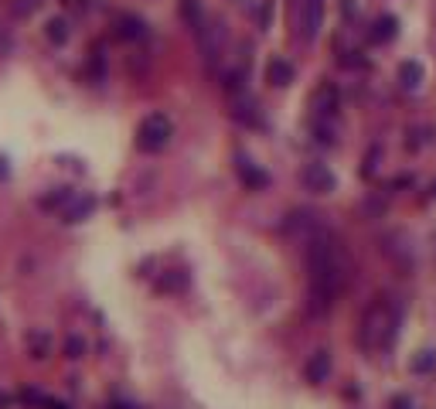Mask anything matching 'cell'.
Here are the masks:
<instances>
[{"label":"cell","instance_id":"cell-1","mask_svg":"<svg viewBox=\"0 0 436 409\" xmlns=\"http://www.w3.org/2000/svg\"><path fill=\"white\" fill-rule=\"evenodd\" d=\"M307 273H311V314L320 317L334 307L351 273L345 245L324 229L307 239Z\"/></svg>","mask_w":436,"mask_h":409},{"label":"cell","instance_id":"cell-2","mask_svg":"<svg viewBox=\"0 0 436 409\" xmlns=\"http://www.w3.org/2000/svg\"><path fill=\"white\" fill-rule=\"evenodd\" d=\"M396 327H399V307L389 304V300H375L365 317H361V331H358V341L361 348H382L396 338Z\"/></svg>","mask_w":436,"mask_h":409},{"label":"cell","instance_id":"cell-3","mask_svg":"<svg viewBox=\"0 0 436 409\" xmlns=\"http://www.w3.org/2000/svg\"><path fill=\"white\" fill-rule=\"evenodd\" d=\"M171 137H174V126H171V120L164 113H150L137 126V147L143 154H160L171 143Z\"/></svg>","mask_w":436,"mask_h":409},{"label":"cell","instance_id":"cell-4","mask_svg":"<svg viewBox=\"0 0 436 409\" xmlns=\"http://www.w3.org/2000/svg\"><path fill=\"white\" fill-rule=\"evenodd\" d=\"M320 24H324V0H300V14H297L300 38L314 41L320 35Z\"/></svg>","mask_w":436,"mask_h":409},{"label":"cell","instance_id":"cell-5","mask_svg":"<svg viewBox=\"0 0 436 409\" xmlns=\"http://www.w3.org/2000/svg\"><path fill=\"white\" fill-rule=\"evenodd\" d=\"M300 181H304V188L307 191H314V195H331L334 191V174L327 171V164H307L304 171H300Z\"/></svg>","mask_w":436,"mask_h":409},{"label":"cell","instance_id":"cell-6","mask_svg":"<svg viewBox=\"0 0 436 409\" xmlns=\"http://www.w3.org/2000/svg\"><path fill=\"white\" fill-rule=\"evenodd\" d=\"M286 232L307 243V239H311L314 232H320L317 215H314V211H293V215H290V222H286Z\"/></svg>","mask_w":436,"mask_h":409},{"label":"cell","instance_id":"cell-7","mask_svg":"<svg viewBox=\"0 0 436 409\" xmlns=\"http://www.w3.org/2000/svg\"><path fill=\"white\" fill-rule=\"evenodd\" d=\"M327 375H331V355L327 351H314L311 362L304 365V378L311 385H320V382H327Z\"/></svg>","mask_w":436,"mask_h":409},{"label":"cell","instance_id":"cell-8","mask_svg":"<svg viewBox=\"0 0 436 409\" xmlns=\"http://www.w3.org/2000/svg\"><path fill=\"white\" fill-rule=\"evenodd\" d=\"M238 177H242V184L252 188V191H263V188L270 184V174H266L263 167L249 164V161H238Z\"/></svg>","mask_w":436,"mask_h":409},{"label":"cell","instance_id":"cell-9","mask_svg":"<svg viewBox=\"0 0 436 409\" xmlns=\"http://www.w3.org/2000/svg\"><path fill=\"white\" fill-rule=\"evenodd\" d=\"M399 35V21L392 14H382L375 24H372V31H368V41H375V44H385V41H392Z\"/></svg>","mask_w":436,"mask_h":409},{"label":"cell","instance_id":"cell-10","mask_svg":"<svg viewBox=\"0 0 436 409\" xmlns=\"http://www.w3.org/2000/svg\"><path fill=\"white\" fill-rule=\"evenodd\" d=\"M266 82L277 85V89L290 85V82H293V65H290L286 58H273V62L266 65Z\"/></svg>","mask_w":436,"mask_h":409},{"label":"cell","instance_id":"cell-11","mask_svg":"<svg viewBox=\"0 0 436 409\" xmlns=\"http://www.w3.org/2000/svg\"><path fill=\"white\" fill-rule=\"evenodd\" d=\"M92 208H96V198H89V195H82V198H72V202L65 204V222H85L89 215H92Z\"/></svg>","mask_w":436,"mask_h":409},{"label":"cell","instance_id":"cell-12","mask_svg":"<svg viewBox=\"0 0 436 409\" xmlns=\"http://www.w3.org/2000/svg\"><path fill=\"white\" fill-rule=\"evenodd\" d=\"M314 110H317L320 116H334L338 113V89L334 85H324L314 96Z\"/></svg>","mask_w":436,"mask_h":409},{"label":"cell","instance_id":"cell-13","mask_svg":"<svg viewBox=\"0 0 436 409\" xmlns=\"http://www.w3.org/2000/svg\"><path fill=\"white\" fill-rule=\"evenodd\" d=\"M399 82H402V89H419L423 85V65L419 62H402L399 65Z\"/></svg>","mask_w":436,"mask_h":409},{"label":"cell","instance_id":"cell-14","mask_svg":"<svg viewBox=\"0 0 436 409\" xmlns=\"http://www.w3.org/2000/svg\"><path fill=\"white\" fill-rule=\"evenodd\" d=\"M184 286H188V273H184V270H167V273L157 280L160 293H181Z\"/></svg>","mask_w":436,"mask_h":409},{"label":"cell","instance_id":"cell-15","mask_svg":"<svg viewBox=\"0 0 436 409\" xmlns=\"http://www.w3.org/2000/svg\"><path fill=\"white\" fill-rule=\"evenodd\" d=\"M181 14H184V21L191 24V31H195V35L204 28V10H201L198 0H181Z\"/></svg>","mask_w":436,"mask_h":409},{"label":"cell","instance_id":"cell-16","mask_svg":"<svg viewBox=\"0 0 436 409\" xmlns=\"http://www.w3.org/2000/svg\"><path fill=\"white\" fill-rule=\"evenodd\" d=\"M116 35H119V38H130V41L143 38V21H137V17H119V21H116Z\"/></svg>","mask_w":436,"mask_h":409},{"label":"cell","instance_id":"cell-17","mask_svg":"<svg viewBox=\"0 0 436 409\" xmlns=\"http://www.w3.org/2000/svg\"><path fill=\"white\" fill-rule=\"evenodd\" d=\"M44 35H48L51 44H65V41H69V24H65L62 17H51L48 28H44Z\"/></svg>","mask_w":436,"mask_h":409},{"label":"cell","instance_id":"cell-18","mask_svg":"<svg viewBox=\"0 0 436 409\" xmlns=\"http://www.w3.org/2000/svg\"><path fill=\"white\" fill-rule=\"evenodd\" d=\"M232 116L238 123H245V126H259V113H256V103H236V110H232Z\"/></svg>","mask_w":436,"mask_h":409},{"label":"cell","instance_id":"cell-19","mask_svg":"<svg viewBox=\"0 0 436 409\" xmlns=\"http://www.w3.org/2000/svg\"><path fill=\"white\" fill-rule=\"evenodd\" d=\"M28 348H31V358H48V348H51V341H48V334L31 331V334H28Z\"/></svg>","mask_w":436,"mask_h":409},{"label":"cell","instance_id":"cell-20","mask_svg":"<svg viewBox=\"0 0 436 409\" xmlns=\"http://www.w3.org/2000/svg\"><path fill=\"white\" fill-rule=\"evenodd\" d=\"M72 198H76V195H72L69 188H58L51 198H41V208H62V204H69Z\"/></svg>","mask_w":436,"mask_h":409},{"label":"cell","instance_id":"cell-21","mask_svg":"<svg viewBox=\"0 0 436 409\" xmlns=\"http://www.w3.org/2000/svg\"><path fill=\"white\" fill-rule=\"evenodd\" d=\"M44 392H38V389H21V403L24 406H38V409H44Z\"/></svg>","mask_w":436,"mask_h":409},{"label":"cell","instance_id":"cell-22","mask_svg":"<svg viewBox=\"0 0 436 409\" xmlns=\"http://www.w3.org/2000/svg\"><path fill=\"white\" fill-rule=\"evenodd\" d=\"M82 351H85V341H82L79 334H72V338L65 341V355H69V358H82Z\"/></svg>","mask_w":436,"mask_h":409},{"label":"cell","instance_id":"cell-23","mask_svg":"<svg viewBox=\"0 0 436 409\" xmlns=\"http://www.w3.org/2000/svg\"><path fill=\"white\" fill-rule=\"evenodd\" d=\"M436 365V355L433 351H423V358L419 362H412V372H430Z\"/></svg>","mask_w":436,"mask_h":409},{"label":"cell","instance_id":"cell-24","mask_svg":"<svg viewBox=\"0 0 436 409\" xmlns=\"http://www.w3.org/2000/svg\"><path fill=\"white\" fill-rule=\"evenodd\" d=\"M392 409H409V399H406V396H396V403H392Z\"/></svg>","mask_w":436,"mask_h":409},{"label":"cell","instance_id":"cell-25","mask_svg":"<svg viewBox=\"0 0 436 409\" xmlns=\"http://www.w3.org/2000/svg\"><path fill=\"white\" fill-rule=\"evenodd\" d=\"M7 174H10V167H7V161L0 157V181H7Z\"/></svg>","mask_w":436,"mask_h":409},{"label":"cell","instance_id":"cell-26","mask_svg":"<svg viewBox=\"0 0 436 409\" xmlns=\"http://www.w3.org/2000/svg\"><path fill=\"white\" fill-rule=\"evenodd\" d=\"M10 403H14V396H7V392H0V409H7V406H10Z\"/></svg>","mask_w":436,"mask_h":409},{"label":"cell","instance_id":"cell-27","mask_svg":"<svg viewBox=\"0 0 436 409\" xmlns=\"http://www.w3.org/2000/svg\"><path fill=\"white\" fill-rule=\"evenodd\" d=\"M113 409H140V406H133V403H123V399H116V403H113Z\"/></svg>","mask_w":436,"mask_h":409}]
</instances>
